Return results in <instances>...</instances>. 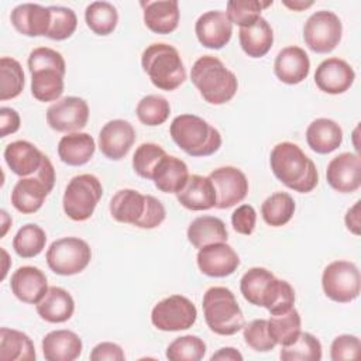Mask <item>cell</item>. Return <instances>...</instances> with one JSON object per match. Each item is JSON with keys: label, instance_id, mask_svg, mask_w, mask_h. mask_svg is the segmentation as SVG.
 I'll use <instances>...</instances> for the list:
<instances>
[{"label": "cell", "instance_id": "obj_1", "mask_svg": "<svg viewBox=\"0 0 361 361\" xmlns=\"http://www.w3.org/2000/svg\"><path fill=\"white\" fill-rule=\"evenodd\" d=\"M269 164L275 178L295 192L309 193L319 182L314 162L293 142L276 144L271 151Z\"/></svg>", "mask_w": 361, "mask_h": 361}, {"label": "cell", "instance_id": "obj_2", "mask_svg": "<svg viewBox=\"0 0 361 361\" xmlns=\"http://www.w3.org/2000/svg\"><path fill=\"white\" fill-rule=\"evenodd\" d=\"M31 72V93L39 102H55L63 93L66 63L61 52L48 48H34L28 55Z\"/></svg>", "mask_w": 361, "mask_h": 361}, {"label": "cell", "instance_id": "obj_3", "mask_svg": "<svg viewBox=\"0 0 361 361\" xmlns=\"http://www.w3.org/2000/svg\"><path fill=\"white\" fill-rule=\"evenodd\" d=\"M110 214L118 223L151 230L165 220L166 212L157 197L134 189H121L110 200Z\"/></svg>", "mask_w": 361, "mask_h": 361}, {"label": "cell", "instance_id": "obj_4", "mask_svg": "<svg viewBox=\"0 0 361 361\" xmlns=\"http://www.w3.org/2000/svg\"><path fill=\"white\" fill-rule=\"evenodd\" d=\"M190 79L203 100L210 104L230 102L238 87L235 75L219 58L212 55H203L195 61Z\"/></svg>", "mask_w": 361, "mask_h": 361}, {"label": "cell", "instance_id": "obj_5", "mask_svg": "<svg viewBox=\"0 0 361 361\" xmlns=\"http://www.w3.org/2000/svg\"><path fill=\"white\" fill-rule=\"evenodd\" d=\"M173 142L190 157H209L221 147L219 130L195 114L176 116L169 127Z\"/></svg>", "mask_w": 361, "mask_h": 361}, {"label": "cell", "instance_id": "obj_6", "mask_svg": "<svg viewBox=\"0 0 361 361\" xmlns=\"http://www.w3.org/2000/svg\"><path fill=\"white\" fill-rule=\"evenodd\" d=\"M142 71L161 90H175L186 79V71L178 49L169 44L154 42L141 55Z\"/></svg>", "mask_w": 361, "mask_h": 361}, {"label": "cell", "instance_id": "obj_7", "mask_svg": "<svg viewBox=\"0 0 361 361\" xmlns=\"http://www.w3.org/2000/svg\"><path fill=\"white\" fill-rule=\"evenodd\" d=\"M202 307L207 327L219 336H233L245 326L244 314L228 288H209L203 295Z\"/></svg>", "mask_w": 361, "mask_h": 361}, {"label": "cell", "instance_id": "obj_8", "mask_svg": "<svg viewBox=\"0 0 361 361\" xmlns=\"http://www.w3.org/2000/svg\"><path fill=\"white\" fill-rule=\"evenodd\" d=\"M55 169L45 155L39 169L32 176L21 178L11 190V204L20 213L31 214L41 209L45 197L54 189Z\"/></svg>", "mask_w": 361, "mask_h": 361}, {"label": "cell", "instance_id": "obj_9", "mask_svg": "<svg viewBox=\"0 0 361 361\" xmlns=\"http://www.w3.org/2000/svg\"><path fill=\"white\" fill-rule=\"evenodd\" d=\"M102 195L103 186L94 175H76L65 188L62 199L63 212L73 221H85L93 214Z\"/></svg>", "mask_w": 361, "mask_h": 361}, {"label": "cell", "instance_id": "obj_10", "mask_svg": "<svg viewBox=\"0 0 361 361\" xmlns=\"http://www.w3.org/2000/svg\"><path fill=\"white\" fill-rule=\"evenodd\" d=\"M92 259L89 244L79 237H63L47 250V264L58 275L69 276L82 272Z\"/></svg>", "mask_w": 361, "mask_h": 361}, {"label": "cell", "instance_id": "obj_11", "mask_svg": "<svg viewBox=\"0 0 361 361\" xmlns=\"http://www.w3.org/2000/svg\"><path fill=\"white\" fill-rule=\"evenodd\" d=\"M322 286L329 299L337 303H348L360 295V271L350 261H333L323 271Z\"/></svg>", "mask_w": 361, "mask_h": 361}, {"label": "cell", "instance_id": "obj_12", "mask_svg": "<svg viewBox=\"0 0 361 361\" xmlns=\"http://www.w3.org/2000/svg\"><path fill=\"white\" fill-rule=\"evenodd\" d=\"M343 35V24L338 16L329 10L313 13L305 23L303 39L309 49L317 54L331 52Z\"/></svg>", "mask_w": 361, "mask_h": 361}, {"label": "cell", "instance_id": "obj_13", "mask_svg": "<svg viewBox=\"0 0 361 361\" xmlns=\"http://www.w3.org/2000/svg\"><path fill=\"white\" fill-rule=\"evenodd\" d=\"M196 317V306L182 295H171L162 299L151 312L152 324L162 331L188 330L195 324Z\"/></svg>", "mask_w": 361, "mask_h": 361}, {"label": "cell", "instance_id": "obj_14", "mask_svg": "<svg viewBox=\"0 0 361 361\" xmlns=\"http://www.w3.org/2000/svg\"><path fill=\"white\" fill-rule=\"evenodd\" d=\"M89 120V106L82 97L66 96L52 103L47 110L48 126L58 133H76Z\"/></svg>", "mask_w": 361, "mask_h": 361}, {"label": "cell", "instance_id": "obj_15", "mask_svg": "<svg viewBox=\"0 0 361 361\" xmlns=\"http://www.w3.org/2000/svg\"><path fill=\"white\" fill-rule=\"evenodd\" d=\"M216 189V207L228 209L243 202L248 193V180L243 171L234 166H221L210 172Z\"/></svg>", "mask_w": 361, "mask_h": 361}, {"label": "cell", "instance_id": "obj_16", "mask_svg": "<svg viewBox=\"0 0 361 361\" xmlns=\"http://www.w3.org/2000/svg\"><path fill=\"white\" fill-rule=\"evenodd\" d=\"M327 183L340 193L355 192L361 186V158L354 152L334 157L326 169Z\"/></svg>", "mask_w": 361, "mask_h": 361}, {"label": "cell", "instance_id": "obj_17", "mask_svg": "<svg viewBox=\"0 0 361 361\" xmlns=\"http://www.w3.org/2000/svg\"><path fill=\"white\" fill-rule=\"evenodd\" d=\"M196 261L202 274L212 278L228 276L240 265L238 254L226 243H214L200 248Z\"/></svg>", "mask_w": 361, "mask_h": 361}, {"label": "cell", "instance_id": "obj_18", "mask_svg": "<svg viewBox=\"0 0 361 361\" xmlns=\"http://www.w3.org/2000/svg\"><path fill=\"white\" fill-rule=\"evenodd\" d=\"M135 141V130L131 123L116 118L106 123L99 133V148L102 154L111 159L118 161L124 158Z\"/></svg>", "mask_w": 361, "mask_h": 361}, {"label": "cell", "instance_id": "obj_19", "mask_svg": "<svg viewBox=\"0 0 361 361\" xmlns=\"http://www.w3.org/2000/svg\"><path fill=\"white\" fill-rule=\"evenodd\" d=\"M355 72L348 62L340 58H327L319 63L314 72L316 86L329 94L347 92L354 83Z\"/></svg>", "mask_w": 361, "mask_h": 361}, {"label": "cell", "instance_id": "obj_20", "mask_svg": "<svg viewBox=\"0 0 361 361\" xmlns=\"http://www.w3.org/2000/svg\"><path fill=\"white\" fill-rule=\"evenodd\" d=\"M195 32L203 47L210 49H221L231 39L233 24L226 13L212 10L203 13L197 18Z\"/></svg>", "mask_w": 361, "mask_h": 361}, {"label": "cell", "instance_id": "obj_21", "mask_svg": "<svg viewBox=\"0 0 361 361\" xmlns=\"http://www.w3.org/2000/svg\"><path fill=\"white\" fill-rule=\"evenodd\" d=\"M10 288L18 300L37 305L48 290V281L39 268L25 265L14 271L10 279Z\"/></svg>", "mask_w": 361, "mask_h": 361}, {"label": "cell", "instance_id": "obj_22", "mask_svg": "<svg viewBox=\"0 0 361 361\" xmlns=\"http://www.w3.org/2000/svg\"><path fill=\"white\" fill-rule=\"evenodd\" d=\"M10 20L20 34L27 37H41L48 34L51 11L49 7L41 4L23 3L11 10Z\"/></svg>", "mask_w": 361, "mask_h": 361}, {"label": "cell", "instance_id": "obj_23", "mask_svg": "<svg viewBox=\"0 0 361 361\" xmlns=\"http://www.w3.org/2000/svg\"><path fill=\"white\" fill-rule=\"evenodd\" d=\"M310 71V59L305 49L296 45L281 49L274 62L276 78L286 85H298L305 80Z\"/></svg>", "mask_w": 361, "mask_h": 361}, {"label": "cell", "instance_id": "obj_24", "mask_svg": "<svg viewBox=\"0 0 361 361\" xmlns=\"http://www.w3.org/2000/svg\"><path fill=\"white\" fill-rule=\"evenodd\" d=\"M44 154L30 141L17 140L10 142L4 149V161L13 173L25 178L34 175L42 161Z\"/></svg>", "mask_w": 361, "mask_h": 361}, {"label": "cell", "instance_id": "obj_25", "mask_svg": "<svg viewBox=\"0 0 361 361\" xmlns=\"http://www.w3.org/2000/svg\"><path fill=\"white\" fill-rule=\"evenodd\" d=\"M176 199L183 207L195 212L216 207L217 202L213 182L202 175H190L183 189L176 193Z\"/></svg>", "mask_w": 361, "mask_h": 361}, {"label": "cell", "instance_id": "obj_26", "mask_svg": "<svg viewBox=\"0 0 361 361\" xmlns=\"http://www.w3.org/2000/svg\"><path fill=\"white\" fill-rule=\"evenodd\" d=\"M82 348L80 337L71 330H54L42 338V353L48 361H73Z\"/></svg>", "mask_w": 361, "mask_h": 361}, {"label": "cell", "instance_id": "obj_27", "mask_svg": "<svg viewBox=\"0 0 361 361\" xmlns=\"http://www.w3.org/2000/svg\"><path fill=\"white\" fill-rule=\"evenodd\" d=\"M144 24L155 34H171L179 24V4L176 0L142 1Z\"/></svg>", "mask_w": 361, "mask_h": 361}, {"label": "cell", "instance_id": "obj_28", "mask_svg": "<svg viewBox=\"0 0 361 361\" xmlns=\"http://www.w3.org/2000/svg\"><path fill=\"white\" fill-rule=\"evenodd\" d=\"M189 176L185 161L166 154L154 169L152 180L158 190L164 193H178L183 189Z\"/></svg>", "mask_w": 361, "mask_h": 361}, {"label": "cell", "instance_id": "obj_29", "mask_svg": "<svg viewBox=\"0 0 361 361\" xmlns=\"http://www.w3.org/2000/svg\"><path fill=\"white\" fill-rule=\"evenodd\" d=\"M35 307L42 320L48 323H63L72 317L75 300L68 290L59 286H51Z\"/></svg>", "mask_w": 361, "mask_h": 361}, {"label": "cell", "instance_id": "obj_30", "mask_svg": "<svg viewBox=\"0 0 361 361\" xmlns=\"http://www.w3.org/2000/svg\"><path fill=\"white\" fill-rule=\"evenodd\" d=\"M306 141L312 151L330 154L343 142L341 127L330 118H316L306 128Z\"/></svg>", "mask_w": 361, "mask_h": 361}, {"label": "cell", "instance_id": "obj_31", "mask_svg": "<svg viewBox=\"0 0 361 361\" xmlns=\"http://www.w3.org/2000/svg\"><path fill=\"white\" fill-rule=\"evenodd\" d=\"M96 151V142L87 133H69L58 142V157L63 164L80 166L87 164Z\"/></svg>", "mask_w": 361, "mask_h": 361}, {"label": "cell", "instance_id": "obj_32", "mask_svg": "<svg viewBox=\"0 0 361 361\" xmlns=\"http://www.w3.org/2000/svg\"><path fill=\"white\" fill-rule=\"evenodd\" d=\"M238 39L243 51L248 56L262 58L274 44V31L269 23L264 17H259L254 24L240 28Z\"/></svg>", "mask_w": 361, "mask_h": 361}, {"label": "cell", "instance_id": "obj_33", "mask_svg": "<svg viewBox=\"0 0 361 361\" xmlns=\"http://www.w3.org/2000/svg\"><path fill=\"white\" fill-rule=\"evenodd\" d=\"M186 234L189 243L197 250L214 243H226L228 238L224 221L214 216L196 217L189 224Z\"/></svg>", "mask_w": 361, "mask_h": 361}, {"label": "cell", "instance_id": "obj_34", "mask_svg": "<svg viewBox=\"0 0 361 361\" xmlns=\"http://www.w3.org/2000/svg\"><path fill=\"white\" fill-rule=\"evenodd\" d=\"M37 357L32 340L23 331L0 329V360L1 361H34Z\"/></svg>", "mask_w": 361, "mask_h": 361}, {"label": "cell", "instance_id": "obj_35", "mask_svg": "<svg viewBox=\"0 0 361 361\" xmlns=\"http://www.w3.org/2000/svg\"><path fill=\"white\" fill-rule=\"evenodd\" d=\"M275 275L267 268H250L240 281V290L244 299L254 306H264L265 296L271 288Z\"/></svg>", "mask_w": 361, "mask_h": 361}, {"label": "cell", "instance_id": "obj_36", "mask_svg": "<svg viewBox=\"0 0 361 361\" xmlns=\"http://www.w3.org/2000/svg\"><path fill=\"white\" fill-rule=\"evenodd\" d=\"M295 213V200L286 192H276L268 196L261 204L264 221L271 227H281L290 221Z\"/></svg>", "mask_w": 361, "mask_h": 361}, {"label": "cell", "instance_id": "obj_37", "mask_svg": "<svg viewBox=\"0 0 361 361\" xmlns=\"http://www.w3.org/2000/svg\"><path fill=\"white\" fill-rule=\"evenodd\" d=\"M87 27L97 35H109L118 23L117 8L109 1H93L85 10Z\"/></svg>", "mask_w": 361, "mask_h": 361}, {"label": "cell", "instance_id": "obj_38", "mask_svg": "<svg viewBox=\"0 0 361 361\" xmlns=\"http://www.w3.org/2000/svg\"><path fill=\"white\" fill-rule=\"evenodd\" d=\"M300 326V314L295 307L281 314H272L268 320L269 334L275 343L281 345L292 344L302 331Z\"/></svg>", "mask_w": 361, "mask_h": 361}, {"label": "cell", "instance_id": "obj_39", "mask_svg": "<svg viewBox=\"0 0 361 361\" xmlns=\"http://www.w3.org/2000/svg\"><path fill=\"white\" fill-rule=\"evenodd\" d=\"M24 72L20 62L10 56L0 59V100L17 97L24 89Z\"/></svg>", "mask_w": 361, "mask_h": 361}, {"label": "cell", "instance_id": "obj_40", "mask_svg": "<svg viewBox=\"0 0 361 361\" xmlns=\"http://www.w3.org/2000/svg\"><path fill=\"white\" fill-rule=\"evenodd\" d=\"M47 244L45 231L37 224L23 226L13 238V248L21 258H34L42 252Z\"/></svg>", "mask_w": 361, "mask_h": 361}, {"label": "cell", "instance_id": "obj_41", "mask_svg": "<svg viewBox=\"0 0 361 361\" xmlns=\"http://www.w3.org/2000/svg\"><path fill=\"white\" fill-rule=\"evenodd\" d=\"M279 357L282 361H320L322 344L313 334L300 331L292 344L282 345Z\"/></svg>", "mask_w": 361, "mask_h": 361}, {"label": "cell", "instance_id": "obj_42", "mask_svg": "<svg viewBox=\"0 0 361 361\" xmlns=\"http://www.w3.org/2000/svg\"><path fill=\"white\" fill-rule=\"evenodd\" d=\"M138 120L149 127L164 124L171 113L169 102L159 94H148L144 96L135 109Z\"/></svg>", "mask_w": 361, "mask_h": 361}, {"label": "cell", "instance_id": "obj_43", "mask_svg": "<svg viewBox=\"0 0 361 361\" xmlns=\"http://www.w3.org/2000/svg\"><path fill=\"white\" fill-rule=\"evenodd\" d=\"M271 4L272 0H231L227 3L226 16L231 21V24H237L240 25V28H243L254 24L261 17V11Z\"/></svg>", "mask_w": 361, "mask_h": 361}, {"label": "cell", "instance_id": "obj_44", "mask_svg": "<svg viewBox=\"0 0 361 361\" xmlns=\"http://www.w3.org/2000/svg\"><path fill=\"white\" fill-rule=\"evenodd\" d=\"M206 354V344L197 336H182L166 347V358L171 361H199Z\"/></svg>", "mask_w": 361, "mask_h": 361}, {"label": "cell", "instance_id": "obj_45", "mask_svg": "<svg viewBox=\"0 0 361 361\" xmlns=\"http://www.w3.org/2000/svg\"><path fill=\"white\" fill-rule=\"evenodd\" d=\"M165 155V149L158 144L144 142L135 149L133 155V169L138 176L152 180L154 169Z\"/></svg>", "mask_w": 361, "mask_h": 361}, {"label": "cell", "instance_id": "obj_46", "mask_svg": "<svg viewBox=\"0 0 361 361\" xmlns=\"http://www.w3.org/2000/svg\"><path fill=\"white\" fill-rule=\"evenodd\" d=\"M49 11L51 24L47 37L55 41H63L69 38L78 27V17L75 11L63 6H49Z\"/></svg>", "mask_w": 361, "mask_h": 361}, {"label": "cell", "instance_id": "obj_47", "mask_svg": "<svg viewBox=\"0 0 361 361\" xmlns=\"http://www.w3.org/2000/svg\"><path fill=\"white\" fill-rule=\"evenodd\" d=\"M295 290L286 281L275 278L264 300V306L271 314H281L293 307Z\"/></svg>", "mask_w": 361, "mask_h": 361}, {"label": "cell", "instance_id": "obj_48", "mask_svg": "<svg viewBox=\"0 0 361 361\" xmlns=\"http://www.w3.org/2000/svg\"><path fill=\"white\" fill-rule=\"evenodd\" d=\"M244 329V341L248 347L258 353H267L274 350L276 345L275 340L271 337L268 330V320L265 319H255L250 322Z\"/></svg>", "mask_w": 361, "mask_h": 361}, {"label": "cell", "instance_id": "obj_49", "mask_svg": "<svg viewBox=\"0 0 361 361\" xmlns=\"http://www.w3.org/2000/svg\"><path fill=\"white\" fill-rule=\"evenodd\" d=\"M361 343L357 336L341 334L337 336L330 345V357L333 361L357 360L360 357Z\"/></svg>", "mask_w": 361, "mask_h": 361}, {"label": "cell", "instance_id": "obj_50", "mask_svg": "<svg viewBox=\"0 0 361 361\" xmlns=\"http://www.w3.org/2000/svg\"><path fill=\"white\" fill-rule=\"evenodd\" d=\"M255 223H257V212L251 204H241L231 214L233 228L238 234H244V235L252 234L255 228Z\"/></svg>", "mask_w": 361, "mask_h": 361}, {"label": "cell", "instance_id": "obj_51", "mask_svg": "<svg viewBox=\"0 0 361 361\" xmlns=\"http://www.w3.org/2000/svg\"><path fill=\"white\" fill-rule=\"evenodd\" d=\"M90 360L92 361H124L126 355L123 348L118 344L104 341L93 347L90 353Z\"/></svg>", "mask_w": 361, "mask_h": 361}, {"label": "cell", "instance_id": "obj_52", "mask_svg": "<svg viewBox=\"0 0 361 361\" xmlns=\"http://www.w3.org/2000/svg\"><path fill=\"white\" fill-rule=\"evenodd\" d=\"M20 128V116L11 107L0 109V137L14 134Z\"/></svg>", "mask_w": 361, "mask_h": 361}, {"label": "cell", "instance_id": "obj_53", "mask_svg": "<svg viewBox=\"0 0 361 361\" xmlns=\"http://www.w3.org/2000/svg\"><path fill=\"white\" fill-rule=\"evenodd\" d=\"M360 200H357L354 203L353 207H350L345 213V217H344V221H345V226L347 228L355 234V235H360V227H361V223H360Z\"/></svg>", "mask_w": 361, "mask_h": 361}, {"label": "cell", "instance_id": "obj_54", "mask_svg": "<svg viewBox=\"0 0 361 361\" xmlns=\"http://www.w3.org/2000/svg\"><path fill=\"white\" fill-rule=\"evenodd\" d=\"M212 361H241L243 360V355L240 351H237L235 348L233 347H223L220 348L217 353H214L212 357H210Z\"/></svg>", "mask_w": 361, "mask_h": 361}, {"label": "cell", "instance_id": "obj_55", "mask_svg": "<svg viewBox=\"0 0 361 361\" xmlns=\"http://www.w3.org/2000/svg\"><path fill=\"white\" fill-rule=\"evenodd\" d=\"M283 4L292 10H296V11H300V10H305L307 7H310L313 4V1H303V0H295V1H288L285 0Z\"/></svg>", "mask_w": 361, "mask_h": 361}, {"label": "cell", "instance_id": "obj_56", "mask_svg": "<svg viewBox=\"0 0 361 361\" xmlns=\"http://www.w3.org/2000/svg\"><path fill=\"white\" fill-rule=\"evenodd\" d=\"M1 254L4 255V267H3V274H1V279L6 278V274H7V262H8V255L6 252L4 248H1Z\"/></svg>", "mask_w": 361, "mask_h": 361}, {"label": "cell", "instance_id": "obj_57", "mask_svg": "<svg viewBox=\"0 0 361 361\" xmlns=\"http://www.w3.org/2000/svg\"><path fill=\"white\" fill-rule=\"evenodd\" d=\"M7 217H8V216H7V212H6V210H1V219H3V233H1V234H3V235L6 234L7 227H8V226H7V223L4 221Z\"/></svg>", "mask_w": 361, "mask_h": 361}]
</instances>
